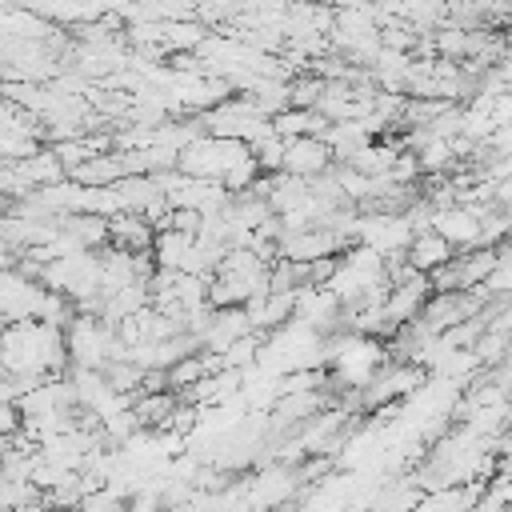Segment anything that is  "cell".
<instances>
[{
	"mask_svg": "<svg viewBox=\"0 0 512 512\" xmlns=\"http://www.w3.org/2000/svg\"><path fill=\"white\" fill-rule=\"evenodd\" d=\"M0 32L4 36H16V40H56L64 28L32 8H20V4H4V16H0Z\"/></svg>",
	"mask_w": 512,
	"mask_h": 512,
	"instance_id": "obj_7",
	"label": "cell"
},
{
	"mask_svg": "<svg viewBox=\"0 0 512 512\" xmlns=\"http://www.w3.org/2000/svg\"><path fill=\"white\" fill-rule=\"evenodd\" d=\"M252 156V144L232 140V136H196L188 148H180V172L184 176H200V180H224L236 164H244Z\"/></svg>",
	"mask_w": 512,
	"mask_h": 512,
	"instance_id": "obj_1",
	"label": "cell"
},
{
	"mask_svg": "<svg viewBox=\"0 0 512 512\" xmlns=\"http://www.w3.org/2000/svg\"><path fill=\"white\" fill-rule=\"evenodd\" d=\"M456 256V244L452 240H444L436 228H428V232H416V240L408 244V260H412V268L416 272H436L440 264H448Z\"/></svg>",
	"mask_w": 512,
	"mask_h": 512,
	"instance_id": "obj_9",
	"label": "cell"
},
{
	"mask_svg": "<svg viewBox=\"0 0 512 512\" xmlns=\"http://www.w3.org/2000/svg\"><path fill=\"white\" fill-rule=\"evenodd\" d=\"M68 176L76 184H88V188H112L120 176H124V164H120V152H96L88 156L84 164L68 168Z\"/></svg>",
	"mask_w": 512,
	"mask_h": 512,
	"instance_id": "obj_11",
	"label": "cell"
},
{
	"mask_svg": "<svg viewBox=\"0 0 512 512\" xmlns=\"http://www.w3.org/2000/svg\"><path fill=\"white\" fill-rule=\"evenodd\" d=\"M252 152H256L260 172H264V176H276V172H284V160H288V140H284L280 132H272V136H268V140H260Z\"/></svg>",
	"mask_w": 512,
	"mask_h": 512,
	"instance_id": "obj_14",
	"label": "cell"
},
{
	"mask_svg": "<svg viewBox=\"0 0 512 512\" xmlns=\"http://www.w3.org/2000/svg\"><path fill=\"white\" fill-rule=\"evenodd\" d=\"M496 204H504V208H512V176L496 184Z\"/></svg>",
	"mask_w": 512,
	"mask_h": 512,
	"instance_id": "obj_17",
	"label": "cell"
},
{
	"mask_svg": "<svg viewBox=\"0 0 512 512\" xmlns=\"http://www.w3.org/2000/svg\"><path fill=\"white\" fill-rule=\"evenodd\" d=\"M332 164H336V156H332V148H328L324 136H296V140H288L284 172L312 180V176H324Z\"/></svg>",
	"mask_w": 512,
	"mask_h": 512,
	"instance_id": "obj_4",
	"label": "cell"
},
{
	"mask_svg": "<svg viewBox=\"0 0 512 512\" xmlns=\"http://www.w3.org/2000/svg\"><path fill=\"white\" fill-rule=\"evenodd\" d=\"M272 124H276V132L284 140H296V136H328V128H332V120L320 108H284V112L272 116Z\"/></svg>",
	"mask_w": 512,
	"mask_h": 512,
	"instance_id": "obj_10",
	"label": "cell"
},
{
	"mask_svg": "<svg viewBox=\"0 0 512 512\" xmlns=\"http://www.w3.org/2000/svg\"><path fill=\"white\" fill-rule=\"evenodd\" d=\"M108 228H112V244H116V248L148 252V248L156 244V228H152L140 212H116V216H108Z\"/></svg>",
	"mask_w": 512,
	"mask_h": 512,
	"instance_id": "obj_8",
	"label": "cell"
},
{
	"mask_svg": "<svg viewBox=\"0 0 512 512\" xmlns=\"http://www.w3.org/2000/svg\"><path fill=\"white\" fill-rule=\"evenodd\" d=\"M312 200V184L304 176H292V172H276L272 176V188H268V204L276 216L292 212V208H304Z\"/></svg>",
	"mask_w": 512,
	"mask_h": 512,
	"instance_id": "obj_12",
	"label": "cell"
},
{
	"mask_svg": "<svg viewBox=\"0 0 512 512\" xmlns=\"http://www.w3.org/2000/svg\"><path fill=\"white\" fill-rule=\"evenodd\" d=\"M488 296H512V264H500L488 280H484Z\"/></svg>",
	"mask_w": 512,
	"mask_h": 512,
	"instance_id": "obj_16",
	"label": "cell"
},
{
	"mask_svg": "<svg viewBox=\"0 0 512 512\" xmlns=\"http://www.w3.org/2000/svg\"><path fill=\"white\" fill-rule=\"evenodd\" d=\"M48 292L40 280L24 276L20 268H4L0 276V308H4V320L8 324H20V320H40L44 316V304H48Z\"/></svg>",
	"mask_w": 512,
	"mask_h": 512,
	"instance_id": "obj_2",
	"label": "cell"
},
{
	"mask_svg": "<svg viewBox=\"0 0 512 512\" xmlns=\"http://www.w3.org/2000/svg\"><path fill=\"white\" fill-rule=\"evenodd\" d=\"M324 88H328V80H324L320 72H300V76H292V108H316L320 96H324Z\"/></svg>",
	"mask_w": 512,
	"mask_h": 512,
	"instance_id": "obj_15",
	"label": "cell"
},
{
	"mask_svg": "<svg viewBox=\"0 0 512 512\" xmlns=\"http://www.w3.org/2000/svg\"><path fill=\"white\" fill-rule=\"evenodd\" d=\"M296 292H260V296H252L244 304L248 316H252V328L256 332H280L288 320H296Z\"/></svg>",
	"mask_w": 512,
	"mask_h": 512,
	"instance_id": "obj_6",
	"label": "cell"
},
{
	"mask_svg": "<svg viewBox=\"0 0 512 512\" xmlns=\"http://www.w3.org/2000/svg\"><path fill=\"white\" fill-rule=\"evenodd\" d=\"M180 392L176 388H164V392H144L140 400H136V416H140V424L148 428V432H156V428H168L172 424V416H176V408H180Z\"/></svg>",
	"mask_w": 512,
	"mask_h": 512,
	"instance_id": "obj_13",
	"label": "cell"
},
{
	"mask_svg": "<svg viewBox=\"0 0 512 512\" xmlns=\"http://www.w3.org/2000/svg\"><path fill=\"white\" fill-rule=\"evenodd\" d=\"M432 228H436L444 240H452L456 252H464V248H484V240H480V216H476L472 208H464V204L436 208Z\"/></svg>",
	"mask_w": 512,
	"mask_h": 512,
	"instance_id": "obj_5",
	"label": "cell"
},
{
	"mask_svg": "<svg viewBox=\"0 0 512 512\" xmlns=\"http://www.w3.org/2000/svg\"><path fill=\"white\" fill-rule=\"evenodd\" d=\"M428 296H432V280H428V272H412L404 284H392L388 304H384V316H388V340L400 332V324H408V320H416V316L424 312Z\"/></svg>",
	"mask_w": 512,
	"mask_h": 512,
	"instance_id": "obj_3",
	"label": "cell"
},
{
	"mask_svg": "<svg viewBox=\"0 0 512 512\" xmlns=\"http://www.w3.org/2000/svg\"><path fill=\"white\" fill-rule=\"evenodd\" d=\"M40 512H60V508H48V504H44V508H40Z\"/></svg>",
	"mask_w": 512,
	"mask_h": 512,
	"instance_id": "obj_18",
	"label": "cell"
},
{
	"mask_svg": "<svg viewBox=\"0 0 512 512\" xmlns=\"http://www.w3.org/2000/svg\"><path fill=\"white\" fill-rule=\"evenodd\" d=\"M344 512H352V508H344Z\"/></svg>",
	"mask_w": 512,
	"mask_h": 512,
	"instance_id": "obj_19",
	"label": "cell"
}]
</instances>
